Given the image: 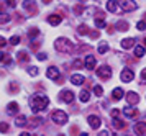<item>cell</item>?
Returning a JSON list of instances; mask_svg holds the SVG:
<instances>
[{"label": "cell", "instance_id": "obj_7", "mask_svg": "<svg viewBox=\"0 0 146 136\" xmlns=\"http://www.w3.org/2000/svg\"><path fill=\"white\" fill-rule=\"evenodd\" d=\"M46 76L49 79H53V80H59V69H56V67H49L46 71Z\"/></svg>", "mask_w": 146, "mask_h": 136}, {"label": "cell", "instance_id": "obj_44", "mask_svg": "<svg viewBox=\"0 0 146 136\" xmlns=\"http://www.w3.org/2000/svg\"><path fill=\"white\" fill-rule=\"evenodd\" d=\"M99 34H100L99 31H94L92 34H90V36H92V38H99Z\"/></svg>", "mask_w": 146, "mask_h": 136}, {"label": "cell", "instance_id": "obj_11", "mask_svg": "<svg viewBox=\"0 0 146 136\" xmlns=\"http://www.w3.org/2000/svg\"><path fill=\"white\" fill-rule=\"evenodd\" d=\"M133 46H135V38H125L121 41V48L123 49H130Z\"/></svg>", "mask_w": 146, "mask_h": 136}, {"label": "cell", "instance_id": "obj_4", "mask_svg": "<svg viewBox=\"0 0 146 136\" xmlns=\"http://www.w3.org/2000/svg\"><path fill=\"white\" fill-rule=\"evenodd\" d=\"M97 76H99L100 79H110L112 77V69H110L108 66H102V67L97 69Z\"/></svg>", "mask_w": 146, "mask_h": 136}, {"label": "cell", "instance_id": "obj_8", "mask_svg": "<svg viewBox=\"0 0 146 136\" xmlns=\"http://www.w3.org/2000/svg\"><path fill=\"white\" fill-rule=\"evenodd\" d=\"M126 102H128L130 105H135V103L139 102V97L135 94V92H128V94H126Z\"/></svg>", "mask_w": 146, "mask_h": 136}, {"label": "cell", "instance_id": "obj_14", "mask_svg": "<svg viewBox=\"0 0 146 136\" xmlns=\"http://www.w3.org/2000/svg\"><path fill=\"white\" fill-rule=\"evenodd\" d=\"M62 100H64L66 103H72L74 102V94L72 92H69V90L62 92Z\"/></svg>", "mask_w": 146, "mask_h": 136}, {"label": "cell", "instance_id": "obj_29", "mask_svg": "<svg viewBox=\"0 0 146 136\" xmlns=\"http://www.w3.org/2000/svg\"><path fill=\"white\" fill-rule=\"evenodd\" d=\"M94 94L100 97V95H104V89H102L100 85H95V87H94Z\"/></svg>", "mask_w": 146, "mask_h": 136}, {"label": "cell", "instance_id": "obj_31", "mask_svg": "<svg viewBox=\"0 0 146 136\" xmlns=\"http://www.w3.org/2000/svg\"><path fill=\"white\" fill-rule=\"evenodd\" d=\"M38 72H40V71H38V67H30V69H28V74H30V76H33V77H35V76H38Z\"/></svg>", "mask_w": 146, "mask_h": 136}, {"label": "cell", "instance_id": "obj_9", "mask_svg": "<svg viewBox=\"0 0 146 136\" xmlns=\"http://www.w3.org/2000/svg\"><path fill=\"white\" fill-rule=\"evenodd\" d=\"M84 76H80V74H72V77H71V82H72L74 85H82L84 84Z\"/></svg>", "mask_w": 146, "mask_h": 136}, {"label": "cell", "instance_id": "obj_33", "mask_svg": "<svg viewBox=\"0 0 146 136\" xmlns=\"http://www.w3.org/2000/svg\"><path fill=\"white\" fill-rule=\"evenodd\" d=\"M77 30H79V34H86L89 28H87V25H80L79 28H77Z\"/></svg>", "mask_w": 146, "mask_h": 136}, {"label": "cell", "instance_id": "obj_5", "mask_svg": "<svg viewBox=\"0 0 146 136\" xmlns=\"http://www.w3.org/2000/svg\"><path fill=\"white\" fill-rule=\"evenodd\" d=\"M87 121L90 125V128H94V130H99L100 128V118L97 117V115H89Z\"/></svg>", "mask_w": 146, "mask_h": 136}, {"label": "cell", "instance_id": "obj_1", "mask_svg": "<svg viewBox=\"0 0 146 136\" xmlns=\"http://www.w3.org/2000/svg\"><path fill=\"white\" fill-rule=\"evenodd\" d=\"M48 105H49V98L46 95H43V94H35L33 97H31V100H30V107H31V110L35 113L43 111Z\"/></svg>", "mask_w": 146, "mask_h": 136}, {"label": "cell", "instance_id": "obj_17", "mask_svg": "<svg viewBox=\"0 0 146 136\" xmlns=\"http://www.w3.org/2000/svg\"><path fill=\"white\" fill-rule=\"evenodd\" d=\"M118 3H117V2H113V0H110V2H107V10H108V12H117V10H118Z\"/></svg>", "mask_w": 146, "mask_h": 136}, {"label": "cell", "instance_id": "obj_37", "mask_svg": "<svg viewBox=\"0 0 146 136\" xmlns=\"http://www.w3.org/2000/svg\"><path fill=\"white\" fill-rule=\"evenodd\" d=\"M36 34H38V30H36V28H31V30H30V36H31V38H35Z\"/></svg>", "mask_w": 146, "mask_h": 136}, {"label": "cell", "instance_id": "obj_27", "mask_svg": "<svg viewBox=\"0 0 146 136\" xmlns=\"http://www.w3.org/2000/svg\"><path fill=\"white\" fill-rule=\"evenodd\" d=\"M95 26H97V28H104V26H107L105 20H102V18H95Z\"/></svg>", "mask_w": 146, "mask_h": 136}, {"label": "cell", "instance_id": "obj_22", "mask_svg": "<svg viewBox=\"0 0 146 136\" xmlns=\"http://www.w3.org/2000/svg\"><path fill=\"white\" fill-rule=\"evenodd\" d=\"M27 125V117L25 115H18L17 117V126H25Z\"/></svg>", "mask_w": 146, "mask_h": 136}, {"label": "cell", "instance_id": "obj_10", "mask_svg": "<svg viewBox=\"0 0 146 136\" xmlns=\"http://www.w3.org/2000/svg\"><path fill=\"white\" fill-rule=\"evenodd\" d=\"M84 64H86V69H89V71H90V69H94V67H95L97 61H95V58H94V56H87Z\"/></svg>", "mask_w": 146, "mask_h": 136}, {"label": "cell", "instance_id": "obj_35", "mask_svg": "<svg viewBox=\"0 0 146 136\" xmlns=\"http://www.w3.org/2000/svg\"><path fill=\"white\" fill-rule=\"evenodd\" d=\"M136 28H138L139 31H143V30L146 28V23H145V21H138V25H136Z\"/></svg>", "mask_w": 146, "mask_h": 136}, {"label": "cell", "instance_id": "obj_16", "mask_svg": "<svg viewBox=\"0 0 146 136\" xmlns=\"http://www.w3.org/2000/svg\"><path fill=\"white\" fill-rule=\"evenodd\" d=\"M135 131L141 136H146V123H138L135 126Z\"/></svg>", "mask_w": 146, "mask_h": 136}, {"label": "cell", "instance_id": "obj_38", "mask_svg": "<svg viewBox=\"0 0 146 136\" xmlns=\"http://www.w3.org/2000/svg\"><path fill=\"white\" fill-rule=\"evenodd\" d=\"M36 58L40 59V61H46V54H44V52H40V54H38Z\"/></svg>", "mask_w": 146, "mask_h": 136}, {"label": "cell", "instance_id": "obj_39", "mask_svg": "<svg viewBox=\"0 0 146 136\" xmlns=\"http://www.w3.org/2000/svg\"><path fill=\"white\" fill-rule=\"evenodd\" d=\"M72 66H74V67H82V61H79V59H76Z\"/></svg>", "mask_w": 146, "mask_h": 136}, {"label": "cell", "instance_id": "obj_47", "mask_svg": "<svg viewBox=\"0 0 146 136\" xmlns=\"http://www.w3.org/2000/svg\"><path fill=\"white\" fill-rule=\"evenodd\" d=\"M59 136H64V135H59Z\"/></svg>", "mask_w": 146, "mask_h": 136}, {"label": "cell", "instance_id": "obj_3", "mask_svg": "<svg viewBox=\"0 0 146 136\" xmlns=\"http://www.w3.org/2000/svg\"><path fill=\"white\" fill-rule=\"evenodd\" d=\"M51 120L56 125H64V123H67V115L62 110H54L51 113Z\"/></svg>", "mask_w": 146, "mask_h": 136}, {"label": "cell", "instance_id": "obj_21", "mask_svg": "<svg viewBox=\"0 0 146 136\" xmlns=\"http://www.w3.org/2000/svg\"><path fill=\"white\" fill-rule=\"evenodd\" d=\"M121 97H123V90H121L120 87H117V89L113 90V100H120Z\"/></svg>", "mask_w": 146, "mask_h": 136}, {"label": "cell", "instance_id": "obj_19", "mask_svg": "<svg viewBox=\"0 0 146 136\" xmlns=\"http://www.w3.org/2000/svg\"><path fill=\"white\" fill-rule=\"evenodd\" d=\"M145 54H146L145 46H136V48H135V56H136V58H143Z\"/></svg>", "mask_w": 146, "mask_h": 136}, {"label": "cell", "instance_id": "obj_2", "mask_svg": "<svg viewBox=\"0 0 146 136\" xmlns=\"http://www.w3.org/2000/svg\"><path fill=\"white\" fill-rule=\"evenodd\" d=\"M54 46H56V49L61 51V52H72L74 51V44L66 38H58L56 43H54Z\"/></svg>", "mask_w": 146, "mask_h": 136}, {"label": "cell", "instance_id": "obj_13", "mask_svg": "<svg viewBox=\"0 0 146 136\" xmlns=\"http://www.w3.org/2000/svg\"><path fill=\"white\" fill-rule=\"evenodd\" d=\"M61 21H62V18H61L59 15H51V17L48 18V23H49V25H53V26H58Z\"/></svg>", "mask_w": 146, "mask_h": 136}, {"label": "cell", "instance_id": "obj_24", "mask_svg": "<svg viewBox=\"0 0 146 136\" xmlns=\"http://www.w3.org/2000/svg\"><path fill=\"white\" fill-rule=\"evenodd\" d=\"M79 98L82 100V102H89V98H90V94H89L87 90H82V92L79 94Z\"/></svg>", "mask_w": 146, "mask_h": 136}, {"label": "cell", "instance_id": "obj_43", "mask_svg": "<svg viewBox=\"0 0 146 136\" xmlns=\"http://www.w3.org/2000/svg\"><path fill=\"white\" fill-rule=\"evenodd\" d=\"M5 44H7V43H5V39H3L2 36H0V48H3Z\"/></svg>", "mask_w": 146, "mask_h": 136}, {"label": "cell", "instance_id": "obj_32", "mask_svg": "<svg viewBox=\"0 0 146 136\" xmlns=\"http://www.w3.org/2000/svg\"><path fill=\"white\" fill-rule=\"evenodd\" d=\"M18 43H20V36H12V38H10V44L17 46Z\"/></svg>", "mask_w": 146, "mask_h": 136}, {"label": "cell", "instance_id": "obj_30", "mask_svg": "<svg viewBox=\"0 0 146 136\" xmlns=\"http://www.w3.org/2000/svg\"><path fill=\"white\" fill-rule=\"evenodd\" d=\"M107 51H108V44H100L99 46V52L100 54H105Z\"/></svg>", "mask_w": 146, "mask_h": 136}, {"label": "cell", "instance_id": "obj_6", "mask_svg": "<svg viewBox=\"0 0 146 136\" xmlns=\"http://www.w3.org/2000/svg\"><path fill=\"white\" fill-rule=\"evenodd\" d=\"M120 77H121V80H123V82H131L133 79H135V74H133L131 69H123Z\"/></svg>", "mask_w": 146, "mask_h": 136}, {"label": "cell", "instance_id": "obj_45", "mask_svg": "<svg viewBox=\"0 0 146 136\" xmlns=\"http://www.w3.org/2000/svg\"><path fill=\"white\" fill-rule=\"evenodd\" d=\"M20 136H31L30 133H27V131H23V133H20Z\"/></svg>", "mask_w": 146, "mask_h": 136}, {"label": "cell", "instance_id": "obj_15", "mask_svg": "<svg viewBox=\"0 0 146 136\" xmlns=\"http://www.w3.org/2000/svg\"><path fill=\"white\" fill-rule=\"evenodd\" d=\"M136 108H131V107H128V108H125L123 110V115H125L126 118H133V117H136Z\"/></svg>", "mask_w": 146, "mask_h": 136}, {"label": "cell", "instance_id": "obj_41", "mask_svg": "<svg viewBox=\"0 0 146 136\" xmlns=\"http://www.w3.org/2000/svg\"><path fill=\"white\" fill-rule=\"evenodd\" d=\"M99 136H110V133H108L107 130H104V131H100L99 133Z\"/></svg>", "mask_w": 146, "mask_h": 136}, {"label": "cell", "instance_id": "obj_18", "mask_svg": "<svg viewBox=\"0 0 146 136\" xmlns=\"http://www.w3.org/2000/svg\"><path fill=\"white\" fill-rule=\"evenodd\" d=\"M115 28H117L118 31H126V30L130 28V25H128L126 21H117V25H115Z\"/></svg>", "mask_w": 146, "mask_h": 136}, {"label": "cell", "instance_id": "obj_42", "mask_svg": "<svg viewBox=\"0 0 146 136\" xmlns=\"http://www.w3.org/2000/svg\"><path fill=\"white\" fill-rule=\"evenodd\" d=\"M5 58H7V54H3V52L0 51V62H3V61H5Z\"/></svg>", "mask_w": 146, "mask_h": 136}, {"label": "cell", "instance_id": "obj_23", "mask_svg": "<svg viewBox=\"0 0 146 136\" xmlns=\"http://www.w3.org/2000/svg\"><path fill=\"white\" fill-rule=\"evenodd\" d=\"M10 20H12V17H10L8 13H0V25H2V23H8Z\"/></svg>", "mask_w": 146, "mask_h": 136}, {"label": "cell", "instance_id": "obj_46", "mask_svg": "<svg viewBox=\"0 0 146 136\" xmlns=\"http://www.w3.org/2000/svg\"><path fill=\"white\" fill-rule=\"evenodd\" d=\"M145 48H146V38H145Z\"/></svg>", "mask_w": 146, "mask_h": 136}, {"label": "cell", "instance_id": "obj_34", "mask_svg": "<svg viewBox=\"0 0 146 136\" xmlns=\"http://www.w3.org/2000/svg\"><path fill=\"white\" fill-rule=\"evenodd\" d=\"M8 131V125L3 121V123H0V133H7Z\"/></svg>", "mask_w": 146, "mask_h": 136}, {"label": "cell", "instance_id": "obj_28", "mask_svg": "<svg viewBox=\"0 0 146 136\" xmlns=\"http://www.w3.org/2000/svg\"><path fill=\"white\" fill-rule=\"evenodd\" d=\"M113 126H115L117 130H121V128H125V123L120 121V120H113Z\"/></svg>", "mask_w": 146, "mask_h": 136}, {"label": "cell", "instance_id": "obj_36", "mask_svg": "<svg viewBox=\"0 0 146 136\" xmlns=\"http://www.w3.org/2000/svg\"><path fill=\"white\" fill-rule=\"evenodd\" d=\"M141 82H143V84H146V69H143V71H141Z\"/></svg>", "mask_w": 146, "mask_h": 136}, {"label": "cell", "instance_id": "obj_40", "mask_svg": "<svg viewBox=\"0 0 146 136\" xmlns=\"http://www.w3.org/2000/svg\"><path fill=\"white\" fill-rule=\"evenodd\" d=\"M118 115H120V111H118V110H112V117L115 118V120H117V117H118Z\"/></svg>", "mask_w": 146, "mask_h": 136}, {"label": "cell", "instance_id": "obj_12", "mask_svg": "<svg viewBox=\"0 0 146 136\" xmlns=\"http://www.w3.org/2000/svg\"><path fill=\"white\" fill-rule=\"evenodd\" d=\"M120 7H121L125 12H128V10H135V8H136V3H135V2H120Z\"/></svg>", "mask_w": 146, "mask_h": 136}, {"label": "cell", "instance_id": "obj_25", "mask_svg": "<svg viewBox=\"0 0 146 136\" xmlns=\"http://www.w3.org/2000/svg\"><path fill=\"white\" fill-rule=\"evenodd\" d=\"M41 121H43V118H40V117L36 118V117H35L33 120H31V123H30V126H31V128H35V126H38V125H41Z\"/></svg>", "mask_w": 146, "mask_h": 136}, {"label": "cell", "instance_id": "obj_20", "mask_svg": "<svg viewBox=\"0 0 146 136\" xmlns=\"http://www.w3.org/2000/svg\"><path fill=\"white\" fill-rule=\"evenodd\" d=\"M8 113H10V115H15V113H18V103H17V102H13V103L8 105Z\"/></svg>", "mask_w": 146, "mask_h": 136}, {"label": "cell", "instance_id": "obj_26", "mask_svg": "<svg viewBox=\"0 0 146 136\" xmlns=\"http://www.w3.org/2000/svg\"><path fill=\"white\" fill-rule=\"evenodd\" d=\"M17 56H18V59H20V61H28V59H30V58H28V52L27 51H20Z\"/></svg>", "mask_w": 146, "mask_h": 136}]
</instances>
